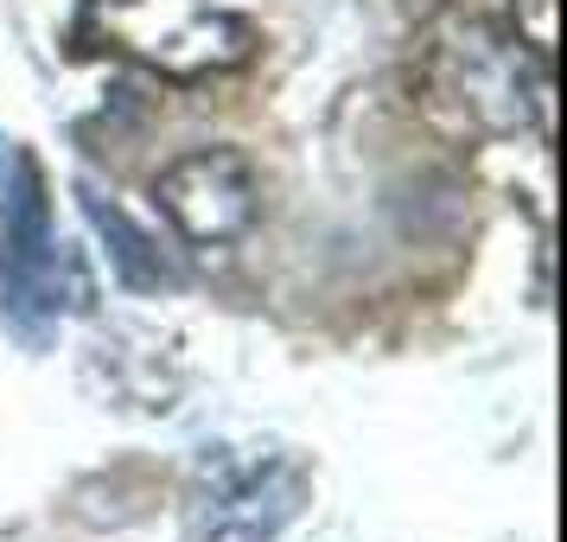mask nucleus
<instances>
[{
  "label": "nucleus",
  "instance_id": "nucleus-1",
  "mask_svg": "<svg viewBox=\"0 0 567 542\" xmlns=\"http://www.w3.org/2000/svg\"><path fill=\"white\" fill-rule=\"evenodd\" d=\"M83 307H90V282L52 231L45 180L20 141H0V313L13 333L39 345L64 313Z\"/></svg>",
  "mask_w": 567,
  "mask_h": 542
},
{
  "label": "nucleus",
  "instance_id": "nucleus-2",
  "mask_svg": "<svg viewBox=\"0 0 567 542\" xmlns=\"http://www.w3.org/2000/svg\"><path fill=\"white\" fill-rule=\"evenodd\" d=\"M427 90L478 134L548 129V58L523 45V32L491 20H453L427 45Z\"/></svg>",
  "mask_w": 567,
  "mask_h": 542
},
{
  "label": "nucleus",
  "instance_id": "nucleus-3",
  "mask_svg": "<svg viewBox=\"0 0 567 542\" xmlns=\"http://www.w3.org/2000/svg\"><path fill=\"white\" fill-rule=\"evenodd\" d=\"M83 45L96 52H122L134 64H147L159 78H217L236 71L256 52L249 20H236L210 0H83Z\"/></svg>",
  "mask_w": 567,
  "mask_h": 542
},
{
  "label": "nucleus",
  "instance_id": "nucleus-4",
  "mask_svg": "<svg viewBox=\"0 0 567 542\" xmlns=\"http://www.w3.org/2000/svg\"><path fill=\"white\" fill-rule=\"evenodd\" d=\"M307 466L287 453H230L217 447L198 460L185 498V542H275L307 511Z\"/></svg>",
  "mask_w": 567,
  "mask_h": 542
},
{
  "label": "nucleus",
  "instance_id": "nucleus-5",
  "mask_svg": "<svg viewBox=\"0 0 567 542\" xmlns=\"http://www.w3.org/2000/svg\"><path fill=\"white\" fill-rule=\"evenodd\" d=\"M154 198L179 224V236H192V243H236L256 224V173L230 147L185 154L179 166H166Z\"/></svg>",
  "mask_w": 567,
  "mask_h": 542
},
{
  "label": "nucleus",
  "instance_id": "nucleus-6",
  "mask_svg": "<svg viewBox=\"0 0 567 542\" xmlns=\"http://www.w3.org/2000/svg\"><path fill=\"white\" fill-rule=\"evenodd\" d=\"M83 198V217H90V231L109 243V262H115V275L134 287V294H159V287H179V262H166L154 249V236L134 224L122 205H109L103 192H90V185H78Z\"/></svg>",
  "mask_w": 567,
  "mask_h": 542
}]
</instances>
